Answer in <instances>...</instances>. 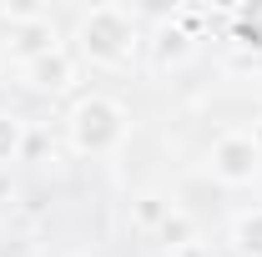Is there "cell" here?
I'll return each mask as SVG.
<instances>
[{"label": "cell", "instance_id": "cell-1", "mask_svg": "<svg viewBox=\"0 0 262 257\" xmlns=\"http://www.w3.org/2000/svg\"><path fill=\"white\" fill-rule=\"evenodd\" d=\"M76 61L96 66V71H121L141 51V20L126 5H91L76 20Z\"/></svg>", "mask_w": 262, "mask_h": 257}, {"label": "cell", "instance_id": "cell-2", "mask_svg": "<svg viewBox=\"0 0 262 257\" xmlns=\"http://www.w3.org/2000/svg\"><path fill=\"white\" fill-rule=\"evenodd\" d=\"M126 106L111 96H101V91H91V96H81L71 111H66V141H71V152H81V157H111L121 141H126Z\"/></svg>", "mask_w": 262, "mask_h": 257}, {"label": "cell", "instance_id": "cell-3", "mask_svg": "<svg viewBox=\"0 0 262 257\" xmlns=\"http://www.w3.org/2000/svg\"><path fill=\"white\" fill-rule=\"evenodd\" d=\"M207 166L222 187H252L262 177V157L252 146V131H222L207 152Z\"/></svg>", "mask_w": 262, "mask_h": 257}, {"label": "cell", "instance_id": "cell-4", "mask_svg": "<svg viewBox=\"0 0 262 257\" xmlns=\"http://www.w3.org/2000/svg\"><path fill=\"white\" fill-rule=\"evenodd\" d=\"M76 71H81V61H76L71 46H56L51 56L20 66V76H26V86H31L35 96H66V91L76 86Z\"/></svg>", "mask_w": 262, "mask_h": 257}, {"label": "cell", "instance_id": "cell-5", "mask_svg": "<svg viewBox=\"0 0 262 257\" xmlns=\"http://www.w3.org/2000/svg\"><path fill=\"white\" fill-rule=\"evenodd\" d=\"M56 46H61V35H56L51 10H40V15H31V20H15V26H10V35H5V51H10L20 66L40 61V56H51Z\"/></svg>", "mask_w": 262, "mask_h": 257}, {"label": "cell", "instance_id": "cell-6", "mask_svg": "<svg viewBox=\"0 0 262 257\" xmlns=\"http://www.w3.org/2000/svg\"><path fill=\"white\" fill-rule=\"evenodd\" d=\"M192 40H196V35L187 31V26L166 20L162 31L151 35V51H157V66H182L187 56H192Z\"/></svg>", "mask_w": 262, "mask_h": 257}, {"label": "cell", "instance_id": "cell-7", "mask_svg": "<svg viewBox=\"0 0 262 257\" xmlns=\"http://www.w3.org/2000/svg\"><path fill=\"white\" fill-rule=\"evenodd\" d=\"M232 40L262 51V0H247V5L232 10Z\"/></svg>", "mask_w": 262, "mask_h": 257}, {"label": "cell", "instance_id": "cell-8", "mask_svg": "<svg viewBox=\"0 0 262 257\" xmlns=\"http://www.w3.org/2000/svg\"><path fill=\"white\" fill-rule=\"evenodd\" d=\"M232 247H237V257H262V207L242 212L232 222Z\"/></svg>", "mask_w": 262, "mask_h": 257}, {"label": "cell", "instance_id": "cell-9", "mask_svg": "<svg viewBox=\"0 0 262 257\" xmlns=\"http://www.w3.org/2000/svg\"><path fill=\"white\" fill-rule=\"evenodd\" d=\"M20 152H26V121L10 116V111H0V166H10Z\"/></svg>", "mask_w": 262, "mask_h": 257}, {"label": "cell", "instance_id": "cell-10", "mask_svg": "<svg viewBox=\"0 0 262 257\" xmlns=\"http://www.w3.org/2000/svg\"><path fill=\"white\" fill-rule=\"evenodd\" d=\"M196 227H192V217H187V212H177V207H171V217H166L162 227H157V237H162L166 247H171V252H182V247H192L196 237H192Z\"/></svg>", "mask_w": 262, "mask_h": 257}, {"label": "cell", "instance_id": "cell-11", "mask_svg": "<svg viewBox=\"0 0 262 257\" xmlns=\"http://www.w3.org/2000/svg\"><path fill=\"white\" fill-rule=\"evenodd\" d=\"M166 217H171V202H162V197H141V202H136V222H141V227L157 232Z\"/></svg>", "mask_w": 262, "mask_h": 257}, {"label": "cell", "instance_id": "cell-12", "mask_svg": "<svg viewBox=\"0 0 262 257\" xmlns=\"http://www.w3.org/2000/svg\"><path fill=\"white\" fill-rule=\"evenodd\" d=\"M252 146H257V157H262V116L252 121Z\"/></svg>", "mask_w": 262, "mask_h": 257}, {"label": "cell", "instance_id": "cell-13", "mask_svg": "<svg viewBox=\"0 0 262 257\" xmlns=\"http://www.w3.org/2000/svg\"><path fill=\"white\" fill-rule=\"evenodd\" d=\"M171 257H207V252H202V247L192 242V247H182V252H171Z\"/></svg>", "mask_w": 262, "mask_h": 257}, {"label": "cell", "instance_id": "cell-14", "mask_svg": "<svg viewBox=\"0 0 262 257\" xmlns=\"http://www.w3.org/2000/svg\"><path fill=\"white\" fill-rule=\"evenodd\" d=\"M0 197H10V177H0Z\"/></svg>", "mask_w": 262, "mask_h": 257}]
</instances>
